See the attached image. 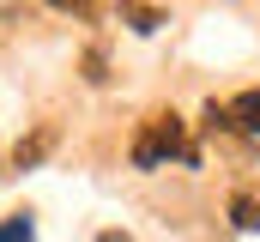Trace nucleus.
Returning a JSON list of instances; mask_svg holds the SVG:
<instances>
[{
	"instance_id": "obj_1",
	"label": "nucleus",
	"mask_w": 260,
	"mask_h": 242,
	"mask_svg": "<svg viewBox=\"0 0 260 242\" xmlns=\"http://www.w3.org/2000/svg\"><path fill=\"white\" fill-rule=\"evenodd\" d=\"M170 158H182V164H194V139H188V121L176 115V109H157V115L139 121V139H133V164L139 170H157V164H170Z\"/></svg>"
},
{
	"instance_id": "obj_2",
	"label": "nucleus",
	"mask_w": 260,
	"mask_h": 242,
	"mask_svg": "<svg viewBox=\"0 0 260 242\" xmlns=\"http://www.w3.org/2000/svg\"><path fill=\"white\" fill-rule=\"evenodd\" d=\"M224 127H236V133L260 139V91H242V97H230V103H224Z\"/></svg>"
},
{
	"instance_id": "obj_3",
	"label": "nucleus",
	"mask_w": 260,
	"mask_h": 242,
	"mask_svg": "<svg viewBox=\"0 0 260 242\" xmlns=\"http://www.w3.org/2000/svg\"><path fill=\"white\" fill-rule=\"evenodd\" d=\"M230 218H236V230H260V182H242L230 194Z\"/></svg>"
},
{
	"instance_id": "obj_4",
	"label": "nucleus",
	"mask_w": 260,
	"mask_h": 242,
	"mask_svg": "<svg viewBox=\"0 0 260 242\" xmlns=\"http://www.w3.org/2000/svg\"><path fill=\"white\" fill-rule=\"evenodd\" d=\"M49 145H55V127H37L30 139H18V152H12V164H18V170H30V164H37V158H43Z\"/></svg>"
},
{
	"instance_id": "obj_5",
	"label": "nucleus",
	"mask_w": 260,
	"mask_h": 242,
	"mask_svg": "<svg viewBox=\"0 0 260 242\" xmlns=\"http://www.w3.org/2000/svg\"><path fill=\"white\" fill-rule=\"evenodd\" d=\"M121 18H127L133 31H157V24H164V12H157V6H139V0H121Z\"/></svg>"
},
{
	"instance_id": "obj_6",
	"label": "nucleus",
	"mask_w": 260,
	"mask_h": 242,
	"mask_svg": "<svg viewBox=\"0 0 260 242\" xmlns=\"http://www.w3.org/2000/svg\"><path fill=\"white\" fill-rule=\"evenodd\" d=\"M0 242H37L30 218H24V212H18V218H6V224H0Z\"/></svg>"
},
{
	"instance_id": "obj_7",
	"label": "nucleus",
	"mask_w": 260,
	"mask_h": 242,
	"mask_svg": "<svg viewBox=\"0 0 260 242\" xmlns=\"http://www.w3.org/2000/svg\"><path fill=\"white\" fill-rule=\"evenodd\" d=\"M55 12H73V18H97V0H49Z\"/></svg>"
}]
</instances>
